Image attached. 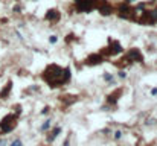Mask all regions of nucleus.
<instances>
[{
    "instance_id": "obj_1",
    "label": "nucleus",
    "mask_w": 157,
    "mask_h": 146,
    "mask_svg": "<svg viewBox=\"0 0 157 146\" xmlns=\"http://www.w3.org/2000/svg\"><path fill=\"white\" fill-rule=\"evenodd\" d=\"M41 79L49 85L50 88H60L63 85L69 84L72 79V69L70 65L61 67V65L52 63L43 70L41 73Z\"/></svg>"
},
{
    "instance_id": "obj_2",
    "label": "nucleus",
    "mask_w": 157,
    "mask_h": 146,
    "mask_svg": "<svg viewBox=\"0 0 157 146\" xmlns=\"http://www.w3.org/2000/svg\"><path fill=\"white\" fill-rule=\"evenodd\" d=\"M107 0H73V9L78 14H88L93 9H96Z\"/></svg>"
},
{
    "instance_id": "obj_3",
    "label": "nucleus",
    "mask_w": 157,
    "mask_h": 146,
    "mask_svg": "<svg viewBox=\"0 0 157 146\" xmlns=\"http://www.w3.org/2000/svg\"><path fill=\"white\" fill-rule=\"evenodd\" d=\"M124 52H125V49L122 47V44L118 41V40H114V38H111V37H108L107 46H105V47H102V49L99 50V54L107 59V58H110V56L121 55V54H124Z\"/></svg>"
},
{
    "instance_id": "obj_4",
    "label": "nucleus",
    "mask_w": 157,
    "mask_h": 146,
    "mask_svg": "<svg viewBox=\"0 0 157 146\" xmlns=\"http://www.w3.org/2000/svg\"><path fill=\"white\" fill-rule=\"evenodd\" d=\"M114 14L122 20H127V22H134L136 20V8L133 5L128 3H119L114 6Z\"/></svg>"
},
{
    "instance_id": "obj_5",
    "label": "nucleus",
    "mask_w": 157,
    "mask_h": 146,
    "mask_svg": "<svg viewBox=\"0 0 157 146\" xmlns=\"http://www.w3.org/2000/svg\"><path fill=\"white\" fill-rule=\"evenodd\" d=\"M17 120H18V114H15V113L6 114L2 120H0V136H5L11 131H14L17 127Z\"/></svg>"
},
{
    "instance_id": "obj_6",
    "label": "nucleus",
    "mask_w": 157,
    "mask_h": 146,
    "mask_svg": "<svg viewBox=\"0 0 157 146\" xmlns=\"http://www.w3.org/2000/svg\"><path fill=\"white\" fill-rule=\"evenodd\" d=\"M125 56H127V59H128L131 64H133V63H140V64H143V61H145V56H143L142 50L137 49V47L128 49L127 54H125Z\"/></svg>"
},
{
    "instance_id": "obj_7",
    "label": "nucleus",
    "mask_w": 157,
    "mask_h": 146,
    "mask_svg": "<svg viewBox=\"0 0 157 146\" xmlns=\"http://www.w3.org/2000/svg\"><path fill=\"white\" fill-rule=\"evenodd\" d=\"M122 95H124V88L122 87H119V88H116V90H113V93H110V95L107 96V99H105V102H107V108H114L116 105H118V101L122 97Z\"/></svg>"
},
{
    "instance_id": "obj_8",
    "label": "nucleus",
    "mask_w": 157,
    "mask_h": 146,
    "mask_svg": "<svg viewBox=\"0 0 157 146\" xmlns=\"http://www.w3.org/2000/svg\"><path fill=\"white\" fill-rule=\"evenodd\" d=\"M44 20H46V22H49L50 24L60 23V20H61V11H60L58 8H50V9H47V12L44 14Z\"/></svg>"
},
{
    "instance_id": "obj_9",
    "label": "nucleus",
    "mask_w": 157,
    "mask_h": 146,
    "mask_svg": "<svg viewBox=\"0 0 157 146\" xmlns=\"http://www.w3.org/2000/svg\"><path fill=\"white\" fill-rule=\"evenodd\" d=\"M105 61V58L102 56L99 52H96V54H90L86 59H84V65H88V67H95V65H99Z\"/></svg>"
},
{
    "instance_id": "obj_10",
    "label": "nucleus",
    "mask_w": 157,
    "mask_h": 146,
    "mask_svg": "<svg viewBox=\"0 0 157 146\" xmlns=\"http://www.w3.org/2000/svg\"><path fill=\"white\" fill-rule=\"evenodd\" d=\"M98 12H99L101 15H104V17L111 15V14H114V5L110 2V0H107V2H104L98 8Z\"/></svg>"
},
{
    "instance_id": "obj_11",
    "label": "nucleus",
    "mask_w": 157,
    "mask_h": 146,
    "mask_svg": "<svg viewBox=\"0 0 157 146\" xmlns=\"http://www.w3.org/2000/svg\"><path fill=\"white\" fill-rule=\"evenodd\" d=\"M60 102L64 105V107H69V105H72V104H75L78 101V96H75V95H61L60 97Z\"/></svg>"
},
{
    "instance_id": "obj_12",
    "label": "nucleus",
    "mask_w": 157,
    "mask_h": 146,
    "mask_svg": "<svg viewBox=\"0 0 157 146\" xmlns=\"http://www.w3.org/2000/svg\"><path fill=\"white\" fill-rule=\"evenodd\" d=\"M11 90H12V81L9 79V81L3 85V88L0 90V99L3 101V99L8 97V96H9V93H11Z\"/></svg>"
},
{
    "instance_id": "obj_13",
    "label": "nucleus",
    "mask_w": 157,
    "mask_h": 146,
    "mask_svg": "<svg viewBox=\"0 0 157 146\" xmlns=\"http://www.w3.org/2000/svg\"><path fill=\"white\" fill-rule=\"evenodd\" d=\"M61 131H63V129H61V127H55V128H53V129L49 132V136L46 137V140L49 142V143H52V142L55 140V138H57V137L61 134Z\"/></svg>"
},
{
    "instance_id": "obj_14",
    "label": "nucleus",
    "mask_w": 157,
    "mask_h": 146,
    "mask_svg": "<svg viewBox=\"0 0 157 146\" xmlns=\"http://www.w3.org/2000/svg\"><path fill=\"white\" fill-rule=\"evenodd\" d=\"M76 41H79V38L75 34H67L66 35V43L67 44H72V43H76Z\"/></svg>"
},
{
    "instance_id": "obj_15",
    "label": "nucleus",
    "mask_w": 157,
    "mask_h": 146,
    "mask_svg": "<svg viewBox=\"0 0 157 146\" xmlns=\"http://www.w3.org/2000/svg\"><path fill=\"white\" fill-rule=\"evenodd\" d=\"M102 78H104V81H105V82H108V84H111V85H114V78H113V75H111V73H108V72H105L104 75H102Z\"/></svg>"
},
{
    "instance_id": "obj_16",
    "label": "nucleus",
    "mask_w": 157,
    "mask_h": 146,
    "mask_svg": "<svg viewBox=\"0 0 157 146\" xmlns=\"http://www.w3.org/2000/svg\"><path fill=\"white\" fill-rule=\"evenodd\" d=\"M49 128H50V120H46V122L41 125V128H40V131H41V132H46Z\"/></svg>"
},
{
    "instance_id": "obj_17",
    "label": "nucleus",
    "mask_w": 157,
    "mask_h": 146,
    "mask_svg": "<svg viewBox=\"0 0 157 146\" xmlns=\"http://www.w3.org/2000/svg\"><path fill=\"white\" fill-rule=\"evenodd\" d=\"M58 43V37L57 35H50L49 37V44H57Z\"/></svg>"
},
{
    "instance_id": "obj_18",
    "label": "nucleus",
    "mask_w": 157,
    "mask_h": 146,
    "mask_svg": "<svg viewBox=\"0 0 157 146\" xmlns=\"http://www.w3.org/2000/svg\"><path fill=\"white\" fill-rule=\"evenodd\" d=\"M118 76H119L121 79H125V78H127V73H125V70H119V72H118Z\"/></svg>"
},
{
    "instance_id": "obj_19",
    "label": "nucleus",
    "mask_w": 157,
    "mask_h": 146,
    "mask_svg": "<svg viewBox=\"0 0 157 146\" xmlns=\"http://www.w3.org/2000/svg\"><path fill=\"white\" fill-rule=\"evenodd\" d=\"M11 146H23V143H22V140H18V138H17V140H14L11 143Z\"/></svg>"
},
{
    "instance_id": "obj_20",
    "label": "nucleus",
    "mask_w": 157,
    "mask_h": 146,
    "mask_svg": "<svg viewBox=\"0 0 157 146\" xmlns=\"http://www.w3.org/2000/svg\"><path fill=\"white\" fill-rule=\"evenodd\" d=\"M14 12H15V14H20V12H22V6H20L18 3L14 6Z\"/></svg>"
},
{
    "instance_id": "obj_21",
    "label": "nucleus",
    "mask_w": 157,
    "mask_h": 146,
    "mask_svg": "<svg viewBox=\"0 0 157 146\" xmlns=\"http://www.w3.org/2000/svg\"><path fill=\"white\" fill-rule=\"evenodd\" d=\"M121 137H122V131H116L114 132V138H116V140H119Z\"/></svg>"
},
{
    "instance_id": "obj_22",
    "label": "nucleus",
    "mask_w": 157,
    "mask_h": 146,
    "mask_svg": "<svg viewBox=\"0 0 157 146\" xmlns=\"http://www.w3.org/2000/svg\"><path fill=\"white\" fill-rule=\"evenodd\" d=\"M124 3H128V5H133V3H136L137 0H122Z\"/></svg>"
},
{
    "instance_id": "obj_23",
    "label": "nucleus",
    "mask_w": 157,
    "mask_h": 146,
    "mask_svg": "<svg viewBox=\"0 0 157 146\" xmlns=\"http://www.w3.org/2000/svg\"><path fill=\"white\" fill-rule=\"evenodd\" d=\"M49 110H50L49 107H44V108L41 110V114H47V113H49Z\"/></svg>"
},
{
    "instance_id": "obj_24",
    "label": "nucleus",
    "mask_w": 157,
    "mask_h": 146,
    "mask_svg": "<svg viewBox=\"0 0 157 146\" xmlns=\"http://www.w3.org/2000/svg\"><path fill=\"white\" fill-rule=\"evenodd\" d=\"M151 95H153V96H156V95H157V87H154V88L151 90Z\"/></svg>"
},
{
    "instance_id": "obj_25",
    "label": "nucleus",
    "mask_w": 157,
    "mask_h": 146,
    "mask_svg": "<svg viewBox=\"0 0 157 146\" xmlns=\"http://www.w3.org/2000/svg\"><path fill=\"white\" fill-rule=\"evenodd\" d=\"M17 2H18V0H17Z\"/></svg>"
}]
</instances>
